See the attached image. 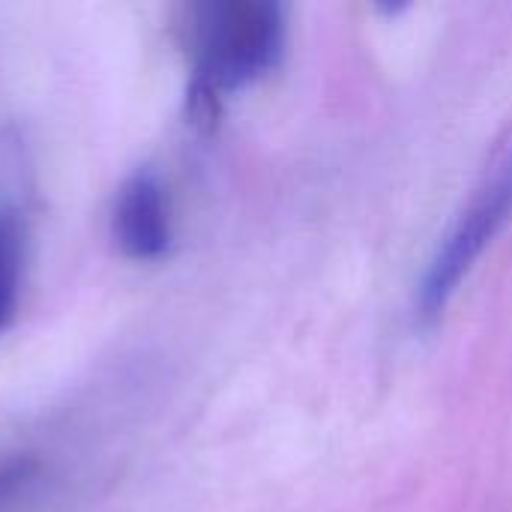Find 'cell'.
Returning a JSON list of instances; mask_svg holds the SVG:
<instances>
[{
	"label": "cell",
	"instance_id": "obj_1",
	"mask_svg": "<svg viewBox=\"0 0 512 512\" xmlns=\"http://www.w3.org/2000/svg\"><path fill=\"white\" fill-rule=\"evenodd\" d=\"M189 54V108L213 120L219 102L273 72L288 42V9L276 0H198L180 12Z\"/></svg>",
	"mask_w": 512,
	"mask_h": 512
},
{
	"label": "cell",
	"instance_id": "obj_2",
	"mask_svg": "<svg viewBox=\"0 0 512 512\" xmlns=\"http://www.w3.org/2000/svg\"><path fill=\"white\" fill-rule=\"evenodd\" d=\"M512 210V129L495 144L480 180L474 183L462 213L441 240L429 270L420 282V315L435 318L444 312L462 279L471 273L474 261L495 240Z\"/></svg>",
	"mask_w": 512,
	"mask_h": 512
},
{
	"label": "cell",
	"instance_id": "obj_3",
	"mask_svg": "<svg viewBox=\"0 0 512 512\" xmlns=\"http://www.w3.org/2000/svg\"><path fill=\"white\" fill-rule=\"evenodd\" d=\"M111 234L132 261H159L171 249V210L156 171L138 168L123 180L114 198Z\"/></svg>",
	"mask_w": 512,
	"mask_h": 512
},
{
	"label": "cell",
	"instance_id": "obj_4",
	"mask_svg": "<svg viewBox=\"0 0 512 512\" xmlns=\"http://www.w3.org/2000/svg\"><path fill=\"white\" fill-rule=\"evenodd\" d=\"M27 264V225L18 210H0V333L12 324Z\"/></svg>",
	"mask_w": 512,
	"mask_h": 512
},
{
	"label": "cell",
	"instance_id": "obj_5",
	"mask_svg": "<svg viewBox=\"0 0 512 512\" xmlns=\"http://www.w3.org/2000/svg\"><path fill=\"white\" fill-rule=\"evenodd\" d=\"M30 477H33V462L30 459H9V462H3L0 465V507L6 501H12L24 489V483Z\"/></svg>",
	"mask_w": 512,
	"mask_h": 512
}]
</instances>
